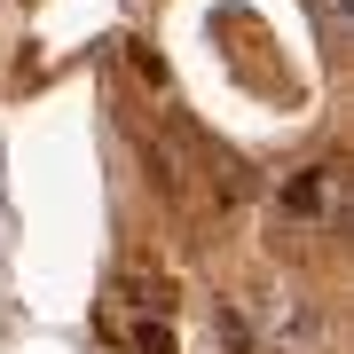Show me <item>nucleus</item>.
Listing matches in <instances>:
<instances>
[{"label": "nucleus", "mask_w": 354, "mask_h": 354, "mask_svg": "<svg viewBox=\"0 0 354 354\" xmlns=\"http://www.w3.org/2000/svg\"><path fill=\"white\" fill-rule=\"evenodd\" d=\"M323 205H330V165H307V174H291V181H283V213L315 221Z\"/></svg>", "instance_id": "obj_1"}, {"label": "nucleus", "mask_w": 354, "mask_h": 354, "mask_svg": "<svg viewBox=\"0 0 354 354\" xmlns=\"http://www.w3.org/2000/svg\"><path fill=\"white\" fill-rule=\"evenodd\" d=\"M134 354H181V346H174L165 323H134Z\"/></svg>", "instance_id": "obj_2"}]
</instances>
